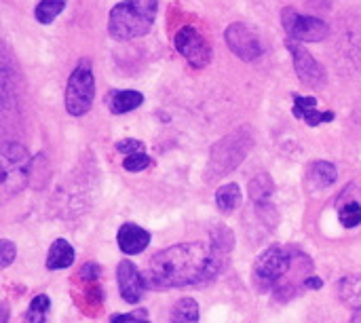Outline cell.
<instances>
[{
  "mask_svg": "<svg viewBox=\"0 0 361 323\" xmlns=\"http://www.w3.org/2000/svg\"><path fill=\"white\" fill-rule=\"evenodd\" d=\"M2 195L11 197L19 193L30 176V154L19 144L2 146Z\"/></svg>",
  "mask_w": 361,
  "mask_h": 323,
  "instance_id": "4",
  "label": "cell"
},
{
  "mask_svg": "<svg viewBox=\"0 0 361 323\" xmlns=\"http://www.w3.org/2000/svg\"><path fill=\"white\" fill-rule=\"evenodd\" d=\"M292 258L294 254L290 250H283V248L267 250L254 264V281L264 290L273 288L277 281H281L288 275L292 267Z\"/></svg>",
  "mask_w": 361,
  "mask_h": 323,
  "instance_id": "6",
  "label": "cell"
},
{
  "mask_svg": "<svg viewBox=\"0 0 361 323\" xmlns=\"http://www.w3.org/2000/svg\"><path fill=\"white\" fill-rule=\"evenodd\" d=\"M309 178L317 184V186H330L336 182L338 178V169L330 163V161H315L311 165Z\"/></svg>",
  "mask_w": 361,
  "mask_h": 323,
  "instance_id": "17",
  "label": "cell"
},
{
  "mask_svg": "<svg viewBox=\"0 0 361 323\" xmlns=\"http://www.w3.org/2000/svg\"><path fill=\"white\" fill-rule=\"evenodd\" d=\"M286 44H288V49L292 53L298 78L302 83H307L309 87H322L326 83V70L317 63V59L309 53V49H305L302 42L292 40V38H288Z\"/></svg>",
  "mask_w": 361,
  "mask_h": 323,
  "instance_id": "9",
  "label": "cell"
},
{
  "mask_svg": "<svg viewBox=\"0 0 361 323\" xmlns=\"http://www.w3.org/2000/svg\"><path fill=\"white\" fill-rule=\"evenodd\" d=\"M49 309H51L49 296H44V294L36 296L30 303V309H27V323H44L47 315H49Z\"/></svg>",
  "mask_w": 361,
  "mask_h": 323,
  "instance_id": "20",
  "label": "cell"
},
{
  "mask_svg": "<svg viewBox=\"0 0 361 323\" xmlns=\"http://www.w3.org/2000/svg\"><path fill=\"white\" fill-rule=\"evenodd\" d=\"M74 264V248L66 239H55L49 256H47V269L49 271H61Z\"/></svg>",
  "mask_w": 361,
  "mask_h": 323,
  "instance_id": "14",
  "label": "cell"
},
{
  "mask_svg": "<svg viewBox=\"0 0 361 323\" xmlns=\"http://www.w3.org/2000/svg\"><path fill=\"white\" fill-rule=\"evenodd\" d=\"M173 323H199V305L192 298H182L173 309Z\"/></svg>",
  "mask_w": 361,
  "mask_h": 323,
  "instance_id": "19",
  "label": "cell"
},
{
  "mask_svg": "<svg viewBox=\"0 0 361 323\" xmlns=\"http://www.w3.org/2000/svg\"><path fill=\"white\" fill-rule=\"evenodd\" d=\"M241 203V190L237 184H224L216 193V205L222 214H231L239 207Z\"/></svg>",
  "mask_w": 361,
  "mask_h": 323,
  "instance_id": "16",
  "label": "cell"
},
{
  "mask_svg": "<svg viewBox=\"0 0 361 323\" xmlns=\"http://www.w3.org/2000/svg\"><path fill=\"white\" fill-rule=\"evenodd\" d=\"M220 254H228L218 239L214 243L190 241L154 254L144 273L146 284L154 288H184L212 279L222 267Z\"/></svg>",
  "mask_w": 361,
  "mask_h": 323,
  "instance_id": "1",
  "label": "cell"
},
{
  "mask_svg": "<svg viewBox=\"0 0 361 323\" xmlns=\"http://www.w3.org/2000/svg\"><path fill=\"white\" fill-rule=\"evenodd\" d=\"M95 97V78L91 70V61L82 59L72 70L66 85V110L72 116H82L91 110Z\"/></svg>",
  "mask_w": 361,
  "mask_h": 323,
  "instance_id": "3",
  "label": "cell"
},
{
  "mask_svg": "<svg viewBox=\"0 0 361 323\" xmlns=\"http://www.w3.org/2000/svg\"><path fill=\"white\" fill-rule=\"evenodd\" d=\"M116 150L118 152H125L127 157H131V154H140V152H144V142H140V140H121V142H116Z\"/></svg>",
  "mask_w": 361,
  "mask_h": 323,
  "instance_id": "23",
  "label": "cell"
},
{
  "mask_svg": "<svg viewBox=\"0 0 361 323\" xmlns=\"http://www.w3.org/2000/svg\"><path fill=\"white\" fill-rule=\"evenodd\" d=\"M159 0H123L108 17V32L114 40H133L150 32L157 19Z\"/></svg>",
  "mask_w": 361,
  "mask_h": 323,
  "instance_id": "2",
  "label": "cell"
},
{
  "mask_svg": "<svg viewBox=\"0 0 361 323\" xmlns=\"http://www.w3.org/2000/svg\"><path fill=\"white\" fill-rule=\"evenodd\" d=\"M116 241H118L121 252L133 256V254H142L150 245V233L137 224H123L118 228Z\"/></svg>",
  "mask_w": 361,
  "mask_h": 323,
  "instance_id": "11",
  "label": "cell"
},
{
  "mask_svg": "<svg viewBox=\"0 0 361 323\" xmlns=\"http://www.w3.org/2000/svg\"><path fill=\"white\" fill-rule=\"evenodd\" d=\"M322 286H324L322 279H309V281L305 284V288H313V290H317V288H322Z\"/></svg>",
  "mask_w": 361,
  "mask_h": 323,
  "instance_id": "26",
  "label": "cell"
},
{
  "mask_svg": "<svg viewBox=\"0 0 361 323\" xmlns=\"http://www.w3.org/2000/svg\"><path fill=\"white\" fill-rule=\"evenodd\" d=\"M112 323H148L146 319H142V317H135V315H114Z\"/></svg>",
  "mask_w": 361,
  "mask_h": 323,
  "instance_id": "25",
  "label": "cell"
},
{
  "mask_svg": "<svg viewBox=\"0 0 361 323\" xmlns=\"http://www.w3.org/2000/svg\"><path fill=\"white\" fill-rule=\"evenodd\" d=\"M317 99L315 97H302V95H294V114L296 118H302L305 123H309L311 127H317L322 123H330L334 121V112H319L317 108Z\"/></svg>",
  "mask_w": 361,
  "mask_h": 323,
  "instance_id": "12",
  "label": "cell"
},
{
  "mask_svg": "<svg viewBox=\"0 0 361 323\" xmlns=\"http://www.w3.org/2000/svg\"><path fill=\"white\" fill-rule=\"evenodd\" d=\"M15 254H17L15 245H13L11 241L2 239V241H0V264H2V267H8V264L13 262Z\"/></svg>",
  "mask_w": 361,
  "mask_h": 323,
  "instance_id": "24",
  "label": "cell"
},
{
  "mask_svg": "<svg viewBox=\"0 0 361 323\" xmlns=\"http://www.w3.org/2000/svg\"><path fill=\"white\" fill-rule=\"evenodd\" d=\"M66 4H68V0H40L36 11H34V15H36V19L40 23L49 25V23H53L59 17V13L66 8Z\"/></svg>",
  "mask_w": 361,
  "mask_h": 323,
  "instance_id": "18",
  "label": "cell"
},
{
  "mask_svg": "<svg viewBox=\"0 0 361 323\" xmlns=\"http://www.w3.org/2000/svg\"><path fill=\"white\" fill-rule=\"evenodd\" d=\"M226 44L228 49L243 61H254L262 55L264 47L260 42V38L256 36V32L252 28H247L245 23H231L226 28Z\"/></svg>",
  "mask_w": 361,
  "mask_h": 323,
  "instance_id": "8",
  "label": "cell"
},
{
  "mask_svg": "<svg viewBox=\"0 0 361 323\" xmlns=\"http://www.w3.org/2000/svg\"><path fill=\"white\" fill-rule=\"evenodd\" d=\"M144 102V95L140 91H131V89H123V91H114L108 97V108L112 114H127L135 108H140Z\"/></svg>",
  "mask_w": 361,
  "mask_h": 323,
  "instance_id": "13",
  "label": "cell"
},
{
  "mask_svg": "<svg viewBox=\"0 0 361 323\" xmlns=\"http://www.w3.org/2000/svg\"><path fill=\"white\" fill-rule=\"evenodd\" d=\"M116 277H118V290L123 300L135 305L142 300L144 290H146V279L144 275L129 262V260H121L118 269H116Z\"/></svg>",
  "mask_w": 361,
  "mask_h": 323,
  "instance_id": "10",
  "label": "cell"
},
{
  "mask_svg": "<svg viewBox=\"0 0 361 323\" xmlns=\"http://www.w3.org/2000/svg\"><path fill=\"white\" fill-rule=\"evenodd\" d=\"M338 218H341V224H343L345 228H355V226H360L361 205L357 203V201H349V203H345V205L341 207Z\"/></svg>",
  "mask_w": 361,
  "mask_h": 323,
  "instance_id": "21",
  "label": "cell"
},
{
  "mask_svg": "<svg viewBox=\"0 0 361 323\" xmlns=\"http://www.w3.org/2000/svg\"><path fill=\"white\" fill-rule=\"evenodd\" d=\"M148 165H152V159L146 154V152H140V154H131L123 161V167L127 171H144Z\"/></svg>",
  "mask_w": 361,
  "mask_h": 323,
  "instance_id": "22",
  "label": "cell"
},
{
  "mask_svg": "<svg viewBox=\"0 0 361 323\" xmlns=\"http://www.w3.org/2000/svg\"><path fill=\"white\" fill-rule=\"evenodd\" d=\"M353 323H361V313H357V317L353 319Z\"/></svg>",
  "mask_w": 361,
  "mask_h": 323,
  "instance_id": "27",
  "label": "cell"
},
{
  "mask_svg": "<svg viewBox=\"0 0 361 323\" xmlns=\"http://www.w3.org/2000/svg\"><path fill=\"white\" fill-rule=\"evenodd\" d=\"M176 49L192 68H205L212 61V47L207 38L192 25H186L176 34Z\"/></svg>",
  "mask_w": 361,
  "mask_h": 323,
  "instance_id": "7",
  "label": "cell"
},
{
  "mask_svg": "<svg viewBox=\"0 0 361 323\" xmlns=\"http://www.w3.org/2000/svg\"><path fill=\"white\" fill-rule=\"evenodd\" d=\"M338 294L349 309H353L355 313H361V275L345 277L338 286Z\"/></svg>",
  "mask_w": 361,
  "mask_h": 323,
  "instance_id": "15",
  "label": "cell"
},
{
  "mask_svg": "<svg viewBox=\"0 0 361 323\" xmlns=\"http://www.w3.org/2000/svg\"><path fill=\"white\" fill-rule=\"evenodd\" d=\"M281 21L288 32V38L298 40V42H319V40L328 38V34H330V28L324 19L313 17V15H300L292 6L283 8Z\"/></svg>",
  "mask_w": 361,
  "mask_h": 323,
  "instance_id": "5",
  "label": "cell"
}]
</instances>
